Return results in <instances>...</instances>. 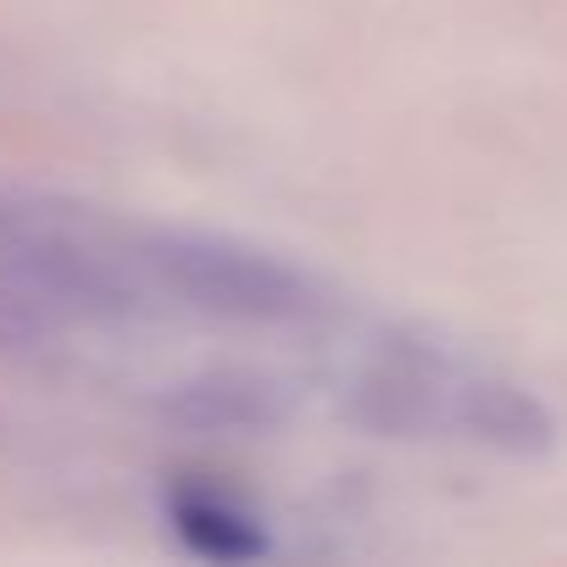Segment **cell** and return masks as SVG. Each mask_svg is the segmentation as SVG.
I'll return each mask as SVG.
<instances>
[{
  "label": "cell",
  "instance_id": "6da1fadb",
  "mask_svg": "<svg viewBox=\"0 0 567 567\" xmlns=\"http://www.w3.org/2000/svg\"><path fill=\"white\" fill-rule=\"evenodd\" d=\"M140 267L173 290L184 307L228 323H256V329H290L323 318V284L284 261L272 250H256L228 234H200V228H156L140 245Z\"/></svg>",
  "mask_w": 567,
  "mask_h": 567
},
{
  "label": "cell",
  "instance_id": "7a4b0ae2",
  "mask_svg": "<svg viewBox=\"0 0 567 567\" xmlns=\"http://www.w3.org/2000/svg\"><path fill=\"white\" fill-rule=\"evenodd\" d=\"M167 417L189 434H223V440H250V434H272L290 417V395H284L267 373H245V368H217V373H195L167 395Z\"/></svg>",
  "mask_w": 567,
  "mask_h": 567
},
{
  "label": "cell",
  "instance_id": "3957f363",
  "mask_svg": "<svg viewBox=\"0 0 567 567\" xmlns=\"http://www.w3.org/2000/svg\"><path fill=\"white\" fill-rule=\"evenodd\" d=\"M167 523H173V534H178L195 556H206V561H256V556L267 550L261 523H256L234 495L206 489V484L173 489Z\"/></svg>",
  "mask_w": 567,
  "mask_h": 567
},
{
  "label": "cell",
  "instance_id": "277c9868",
  "mask_svg": "<svg viewBox=\"0 0 567 567\" xmlns=\"http://www.w3.org/2000/svg\"><path fill=\"white\" fill-rule=\"evenodd\" d=\"M56 318L45 307H34V296H23V284L0 267V357H34L56 340Z\"/></svg>",
  "mask_w": 567,
  "mask_h": 567
},
{
  "label": "cell",
  "instance_id": "5b68a950",
  "mask_svg": "<svg viewBox=\"0 0 567 567\" xmlns=\"http://www.w3.org/2000/svg\"><path fill=\"white\" fill-rule=\"evenodd\" d=\"M12 217V200H0V223H7Z\"/></svg>",
  "mask_w": 567,
  "mask_h": 567
}]
</instances>
